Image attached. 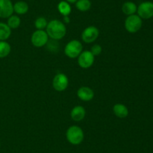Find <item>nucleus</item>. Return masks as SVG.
Returning <instances> with one entry per match:
<instances>
[{"mask_svg":"<svg viewBox=\"0 0 153 153\" xmlns=\"http://www.w3.org/2000/svg\"><path fill=\"white\" fill-rule=\"evenodd\" d=\"M85 116V110L82 106H76L71 112V117L74 121H82Z\"/></svg>","mask_w":153,"mask_h":153,"instance_id":"f8f14e48","label":"nucleus"},{"mask_svg":"<svg viewBox=\"0 0 153 153\" xmlns=\"http://www.w3.org/2000/svg\"><path fill=\"white\" fill-rule=\"evenodd\" d=\"M28 10V4L24 1H19L13 4V11L18 14H25Z\"/></svg>","mask_w":153,"mask_h":153,"instance_id":"2eb2a0df","label":"nucleus"},{"mask_svg":"<svg viewBox=\"0 0 153 153\" xmlns=\"http://www.w3.org/2000/svg\"><path fill=\"white\" fill-rule=\"evenodd\" d=\"M142 26V20L138 15L128 16L125 21V27L128 32H137Z\"/></svg>","mask_w":153,"mask_h":153,"instance_id":"7ed1b4c3","label":"nucleus"},{"mask_svg":"<svg viewBox=\"0 0 153 153\" xmlns=\"http://www.w3.org/2000/svg\"><path fill=\"white\" fill-rule=\"evenodd\" d=\"M138 16L142 19H149L153 16V2H144L140 4L137 9Z\"/></svg>","mask_w":153,"mask_h":153,"instance_id":"39448f33","label":"nucleus"},{"mask_svg":"<svg viewBox=\"0 0 153 153\" xmlns=\"http://www.w3.org/2000/svg\"><path fill=\"white\" fill-rule=\"evenodd\" d=\"M78 62L80 67L83 68H88L94 64V56L90 51H85L80 54Z\"/></svg>","mask_w":153,"mask_h":153,"instance_id":"6e6552de","label":"nucleus"},{"mask_svg":"<svg viewBox=\"0 0 153 153\" xmlns=\"http://www.w3.org/2000/svg\"><path fill=\"white\" fill-rule=\"evenodd\" d=\"M47 21L44 17H38L35 21V26L38 30H43L47 26Z\"/></svg>","mask_w":153,"mask_h":153,"instance_id":"412c9836","label":"nucleus"},{"mask_svg":"<svg viewBox=\"0 0 153 153\" xmlns=\"http://www.w3.org/2000/svg\"><path fill=\"white\" fill-rule=\"evenodd\" d=\"M19 24H20V19L19 16H16V15H13L8 17V20H7V25L10 27V28H16L19 27Z\"/></svg>","mask_w":153,"mask_h":153,"instance_id":"aec40b11","label":"nucleus"},{"mask_svg":"<svg viewBox=\"0 0 153 153\" xmlns=\"http://www.w3.org/2000/svg\"><path fill=\"white\" fill-rule=\"evenodd\" d=\"M58 9L59 10L60 13L62 15H64V16H68L69 14L71 12V7H70V4L67 2L61 1V2L58 4Z\"/></svg>","mask_w":153,"mask_h":153,"instance_id":"f3484780","label":"nucleus"},{"mask_svg":"<svg viewBox=\"0 0 153 153\" xmlns=\"http://www.w3.org/2000/svg\"><path fill=\"white\" fill-rule=\"evenodd\" d=\"M77 94L78 97L84 101H89V100H92L94 97V91L91 88L86 86L81 87L78 90Z\"/></svg>","mask_w":153,"mask_h":153,"instance_id":"9b49d317","label":"nucleus"},{"mask_svg":"<svg viewBox=\"0 0 153 153\" xmlns=\"http://www.w3.org/2000/svg\"><path fill=\"white\" fill-rule=\"evenodd\" d=\"M91 52L94 56H98L102 52V47L100 46V45L99 44H95L94 46H92L91 48Z\"/></svg>","mask_w":153,"mask_h":153,"instance_id":"4be33fe9","label":"nucleus"},{"mask_svg":"<svg viewBox=\"0 0 153 153\" xmlns=\"http://www.w3.org/2000/svg\"><path fill=\"white\" fill-rule=\"evenodd\" d=\"M99 36V30L95 26H89L85 28L82 34V38L86 43H92Z\"/></svg>","mask_w":153,"mask_h":153,"instance_id":"1a4fd4ad","label":"nucleus"},{"mask_svg":"<svg viewBox=\"0 0 153 153\" xmlns=\"http://www.w3.org/2000/svg\"><path fill=\"white\" fill-rule=\"evenodd\" d=\"M48 41V34L43 30H37L31 36L32 44L36 47L43 46Z\"/></svg>","mask_w":153,"mask_h":153,"instance_id":"423d86ee","label":"nucleus"},{"mask_svg":"<svg viewBox=\"0 0 153 153\" xmlns=\"http://www.w3.org/2000/svg\"><path fill=\"white\" fill-rule=\"evenodd\" d=\"M11 34L10 28L5 23L0 22V40H4L8 38Z\"/></svg>","mask_w":153,"mask_h":153,"instance_id":"dca6fc26","label":"nucleus"},{"mask_svg":"<svg viewBox=\"0 0 153 153\" xmlns=\"http://www.w3.org/2000/svg\"><path fill=\"white\" fill-rule=\"evenodd\" d=\"M47 34L55 40H59L66 34V27L64 24L58 20L50 21L46 28Z\"/></svg>","mask_w":153,"mask_h":153,"instance_id":"f257e3e1","label":"nucleus"},{"mask_svg":"<svg viewBox=\"0 0 153 153\" xmlns=\"http://www.w3.org/2000/svg\"><path fill=\"white\" fill-rule=\"evenodd\" d=\"M67 138L70 143L73 145H79L83 141V130L78 126H71L67 131Z\"/></svg>","mask_w":153,"mask_h":153,"instance_id":"f03ea898","label":"nucleus"},{"mask_svg":"<svg viewBox=\"0 0 153 153\" xmlns=\"http://www.w3.org/2000/svg\"><path fill=\"white\" fill-rule=\"evenodd\" d=\"M137 5L134 2H126L122 6L123 12L125 14L128 15V16L134 14V13L137 11Z\"/></svg>","mask_w":153,"mask_h":153,"instance_id":"4468645a","label":"nucleus"},{"mask_svg":"<svg viewBox=\"0 0 153 153\" xmlns=\"http://www.w3.org/2000/svg\"><path fill=\"white\" fill-rule=\"evenodd\" d=\"M13 12V5L10 0H0V17H10Z\"/></svg>","mask_w":153,"mask_h":153,"instance_id":"9d476101","label":"nucleus"},{"mask_svg":"<svg viewBox=\"0 0 153 153\" xmlns=\"http://www.w3.org/2000/svg\"><path fill=\"white\" fill-rule=\"evenodd\" d=\"M68 78L64 74H58L53 79L52 85L56 91L62 92L68 86Z\"/></svg>","mask_w":153,"mask_h":153,"instance_id":"0eeeda50","label":"nucleus"},{"mask_svg":"<svg viewBox=\"0 0 153 153\" xmlns=\"http://www.w3.org/2000/svg\"><path fill=\"white\" fill-rule=\"evenodd\" d=\"M66 1L69 3H75L77 2V0H66Z\"/></svg>","mask_w":153,"mask_h":153,"instance_id":"5701e85b","label":"nucleus"},{"mask_svg":"<svg viewBox=\"0 0 153 153\" xmlns=\"http://www.w3.org/2000/svg\"><path fill=\"white\" fill-rule=\"evenodd\" d=\"M64 21H66L67 22H69V21H70V19H69L68 16H64Z\"/></svg>","mask_w":153,"mask_h":153,"instance_id":"b1692460","label":"nucleus"},{"mask_svg":"<svg viewBox=\"0 0 153 153\" xmlns=\"http://www.w3.org/2000/svg\"><path fill=\"white\" fill-rule=\"evenodd\" d=\"M82 44L79 40H73L69 42L65 46L64 49V52L68 57L72 58H76L81 54L82 51Z\"/></svg>","mask_w":153,"mask_h":153,"instance_id":"20e7f679","label":"nucleus"},{"mask_svg":"<svg viewBox=\"0 0 153 153\" xmlns=\"http://www.w3.org/2000/svg\"><path fill=\"white\" fill-rule=\"evenodd\" d=\"M76 7L80 11H87L91 8V2L90 0H77Z\"/></svg>","mask_w":153,"mask_h":153,"instance_id":"a211bd4d","label":"nucleus"},{"mask_svg":"<svg viewBox=\"0 0 153 153\" xmlns=\"http://www.w3.org/2000/svg\"><path fill=\"white\" fill-rule=\"evenodd\" d=\"M114 112L119 118H126L128 114V108L122 104H117L114 106Z\"/></svg>","mask_w":153,"mask_h":153,"instance_id":"ddd939ff","label":"nucleus"},{"mask_svg":"<svg viewBox=\"0 0 153 153\" xmlns=\"http://www.w3.org/2000/svg\"><path fill=\"white\" fill-rule=\"evenodd\" d=\"M10 52V46L5 41H0V58L7 56Z\"/></svg>","mask_w":153,"mask_h":153,"instance_id":"6ab92c4d","label":"nucleus"}]
</instances>
